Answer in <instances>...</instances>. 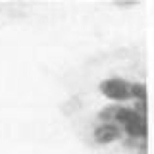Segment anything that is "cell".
<instances>
[{
	"instance_id": "obj_1",
	"label": "cell",
	"mask_w": 154,
	"mask_h": 154,
	"mask_svg": "<svg viewBox=\"0 0 154 154\" xmlns=\"http://www.w3.org/2000/svg\"><path fill=\"white\" fill-rule=\"evenodd\" d=\"M100 91H102L104 96H108L110 100H116V102L131 98V83H127L123 79H118V77L104 79L100 83Z\"/></svg>"
},
{
	"instance_id": "obj_2",
	"label": "cell",
	"mask_w": 154,
	"mask_h": 154,
	"mask_svg": "<svg viewBox=\"0 0 154 154\" xmlns=\"http://www.w3.org/2000/svg\"><path fill=\"white\" fill-rule=\"evenodd\" d=\"M122 127H119L118 123H114V122H102L100 125H96L94 127V139H96V143H100V144H106V143H112L116 141V139H119L122 137Z\"/></svg>"
},
{
	"instance_id": "obj_3",
	"label": "cell",
	"mask_w": 154,
	"mask_h": 154,
	"mask_svg": "<svg viewBox=\"0 0 154 154\" xmlns=\"http://www.w3.org/2000/svg\"><path fill=\"white\" fill-rule=\"evenodd\" d=\"M131 98L146 100V87L143 83H131Z\"/></svg>"
}]
</instances>
